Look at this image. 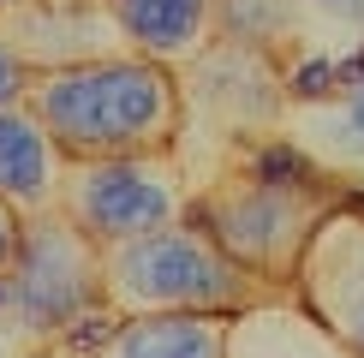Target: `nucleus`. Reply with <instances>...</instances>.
I'll list each match as a JSON object with an SVG mask.
<instances>
[{"mask_svg": "<svg viewBox=\"0 0 364 358\" xmlns=\"http://www.w3.org/2000/svg\"><path fill=\"white\" fill-rule=\"evenodd\" d=\"M24 108L54 138L66 161H108V156H161L179 143V78L173 66L144 54H108L84 66L36 72Z\"/></svg>", "mask_w": 364, "mask_h": 358, "instance_id": "obj_1", "label": "nucleus"}, {"mask_svg": "<svg viewBox=\"0 0 364 358\" xmlns=\"http://www.w3.org/2000/svg\"><path fill=\"white\" fill-rule=\"evenodd\" d=\"M102 293L114 317H239L275 298L191 221L102 251Z\"/></svg>", "mask_w": 364, "mask_h": 358, "instance_id": "obj_2", "label": "nucleus"}, {"mask_svg": "<svg viewBox=\"0 0 364 358\" xmlns=\"http://www.w3.org/2000/svg\"><path fill=\"white\" fill-rule=\"evenodd\" d=\"M346 203V179H316V185H269L251 179L245 168L203 179V191H191L186 221L203 227L215 245L233 257L245 275L263 287L293 293L299 263H305L316 227Z\"/></svg>", "mask_w": 364, "mask_h": 358, "instance_id": "obj_3", "label": "nucleus"}, {"mask_svg": "<svg viewBox=\"0 0 364 358\" xmlns=\"http://www.w3.org/2000/svg\"><path fill=\"white\" fill-rule=\"evenodd\" d=\"M108 305L102 293V245L72 215H24L18 257L6 268V317L30 347L60 340L78 317Z\"/></svg>", "mask_w": 364, "mask_h": 358, "instance_id": "obj_4", "label": "nucleus"}, {"mask_svg": "<svg viewBox=\"0 0 364 358\" xmlns=\"http://www.w3.org/2000/svg\"><path fill=\"white\" fill-rule=\"evenodd\" d=\"M186 203H191V191H186L173 149H161V156L66 161V173H60V215H72L102 251L186 221Z\"/></svg>", "mask_w": 364, "mask_h": 358, "instance_id": "obj_5", "label": "nucleus"}, {"mask_svg": "<svg viewBox=\"0 0 364 358\" xmlns=\"http://www.w3.org/2000/svg\"><path fill=\"white\" fill-rule=\"evenodd\" d=\"M186 78H179V102H186V119L209 114L221 119V143H263L269 126L287 119V90L281 72L269 66L263 48H245V42H215L197 60H186Z\"/></svg>", "mask_w": 364, "mask_h": 358, "instance_id": "obj_6", "label": "nucleus"}, {"mask_svg": "<svg viewBox=\"0 0 364 358\" xmlns=\"http://www.w3.org/2000/svg\"><path fill=\"white\" fill-rule=\"evenodd\" d=\"M293 298L353 358H364V209H335L299 263Z\"/></svg>", "mask_w": 364, "mask_h": 358, "instance_id": "obj_7", "label": "nucleus"}, {"mask_svg": "<svg viewBox=\"0 0 364 358\" xmlns=\"http://www.w3.org/2000/svg\"><path fill=\"white\" fill-rule=\"evenodd\" d=\"M119 24L108 18V6H30L18 30H12V48L24 54L30 72H60V66H84V60H108L119 54Z\"/></svg>", "mask_w": 364, "mask_h": 358, "instance_id": "obj_8", "label": "nucleus"}, {"mask_svg": "<svg viewBox=\"0 0 364 358\" xmlns=\"http://www.w3.org/2000/svg\"><path fill=\"white\" fill-rule=\"evenodd\" d=\"M60 173H66V156L36 126V114L24 102L0 108V197L18 215H48L60 209Z\"/></svg>", "mask_w": 364, "mask_h": 358, "instance_id": "obj_9", "label": "nucleus"}, {"mask_svg": "<svg viewBox=\"0 0 364 358\" xmlns=\"http://www.w3.org/2000/svg\"><path fill=\"white\" fill-rule=\"evenodd\" d=\"M132 54L161 60V66H186L209 48L215 30V0H102Z\"/></svg>", "mask_w": 364, "mask_h": 358, "instance_id": "obj_10", "label": "nucleus"}, {"mask_svg": "<svg viewBox=\"0 0 364 358\" xmlns=\"http://www.w3.org/2000/svg\"><path fill=\"white\" fill-rule=\"evenodd\" d=\"M227 358H353L293 293L227 317Z\"/></svg>", "mask_w": 364, "mask_h": 358, "instance_id": "obj_11", "label": "nucleus"}, {"mask_svg": "<svg viewBox=\"0 0 364 358\" xmlns=\"http://www.w3.org/2000/svg\"><path fill=\"white\" fill-rule=\"evenodd\" d=\"M287 126H293V143L328 179L364 185V84L316 108H287Z\"/></svg>", "mask_w": 364, "mask_h": 358, "instance_id": "obj_12", "label": "nucleus"}, {"mask_svg": "<svg viewBox=\"0 0 364 358\" xmlns=\"http://www.w3.org/2000/svg\"><path fill=\"white\" fill-rule=\"evenodd\" d=\"M90 358H227V317H119Z\"/></svg>", "mask_w": 364, "mask_h": 358, "instance_id": "obj_13", "label": "nucleus"}, {"mask_svg": "<svg viewBox=\"0 0 364 358\" xmlns=\"http://www.w3.org/2000/svg\"><path fill=\"white\" fill-rule=\"evenodd\" d=\"M215 30L221 42L263 48V42L287 36V0H215Z\"/></svg>", "mask_w": 364, "mask_h": 358, "instance_id": "obj_14", "label": "nucleus"}, {"mask_svg": "<svg viewBox=\"0 0 364 358\" xmlns=\"http://www.w3.org/2000/svg\"><path fill=\"white\" fill-rule=\"evenodd\" d=\"M245 173H251V179H269V185H316V179H328L293 138H263V143H251V149H245Z\"/></svg>", "mask_w": 364, "mask_h": 358, "instance_id": "obj_15", "label": "nucleus"}, {"mask_svg": "<svg viewBox=\"0 0 364 358\" xmlns=\"http://www.w3.org/2000/svg\"><path fill=\"white\" fill-rule=\"evenodd\" d=\"M281 90H287V108H316V102H335V96H341L335 60H328V54H305L299 66L281 72Z\"/></svg>", "mask_w": 364, "mask_h": 358, "instance_id": "obj_16", "label": "nucleus"}, {"mask_svg": "<svg viewBox=\"0 0 364 358\" xmlns=\"http://www.w3.org/2000/svg\"><path fill=\"white\" fill-rule=\"evenodd\" d=\"M30 84H36V72L24 66V54L12 42H0V108H18L30 96Z\"/></svg>", "mask_w": 364, "mask_h": 358, "instance_id": "obj_17", "label": "nucleus"}, {"mask_svg": "<svg viewBox=\"0 0 364 358\" xmlns=\"http://www.w3.org/2000/svg\"><path fill=\"white\" fill-rule=\"evenodd\" d=\"M18 233H24V215H18L6 197H0V275H6L12 257H18Z\"/></svg>", "mask_w": 364, "mask_h": 358, "instance_id": "obj_18", "label": "nucleus"}, {"mask_svg": "<svg viewBox=\"0 0 364 358\" xmlns=\"http://www.w3.org/2000/svg\"><path fill=\"white\" fill-rule=\"evenodd\" d=\"M328 12H335V18L353 30V42H364V0H323Z\"/></svg>", "mask_w": 364, "mask_h": 358, "instance_id": "obj_19", "label": "nucleus"}, {"mask_svg": "<svg viewBox=\"0 0 364 358\" xmlns=\"http://www.w3.org/2000/svg\"><path fill=\"white\" fill-rule=\"evenodd\" d=\"M24 352H36V347H30L12 322H0V358H24Z\"/></svg>", "mask_w": 364, "mask_h": 358, "instance_id": "obj_20", "label": "nucleus"}, {"mask_svg": "<svg viewBox=\"0 0 364 358\" xmlns=\"http://www.w3.org/2000/svg\"><path fill=\"white\" fill-rule=\"evenodd\" d=\"M18 6H24V0H18Z\"/></svg>", "mask_w": 364, "mask_h": 358, "instance_id": "obj_21", "label": "nucleus"}]
</instances>
